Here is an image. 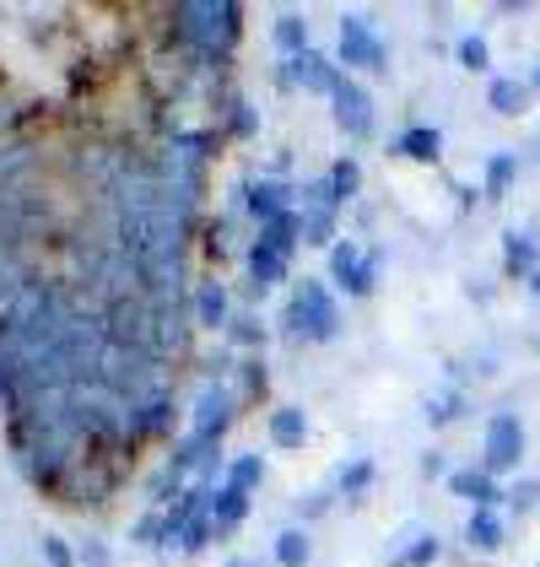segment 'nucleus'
<instances>
[{
  "mask_svg": "<svg viewBox=\"0 0 540 567\" xmlns=\"http://www.w3.org/2000/svg\"><path fill=\"white\" fill-rule=\"evenodd\" d=\"M168 22H174V39L200 65H222L232 44H238V33H243V6H232V0H179L168 11Z\"/></svg>",
  "mask_w": 540,
  "mask_h": 567,
  "instance_id": "nucleus-1",
  "label": "nucleus"
},
{
  "mask_svg": "<svg viewBox=\"0 0 540 567\" xmlns=\"http://www.w3.org/2000/svg\"><path fill=\"white\" fill-rule=\"evenodd\" d=\"M131 411L135 405L114 384H97V379L76 384V422L92 437V449H103V454H131L135 449Z\"/></svg>",
  "mask_w": 540,
  "mask_h": 567,
  "instance_id": "nucleus-2",
  "label": "nucleus"
},
{
  "mask_svg": "<svg viewBox=\"0 0 540 567\" xmlns=\"http://www.w3.org/2000/svg\"><path fill=\"white\" fill-rule=\"evenodd\" d=\"M281 336H287V341H314V347L341 336V308H335L324 281H309V276H303V287L292 292V303L281 308Z\"/></svg>",
  "mask_w": 540,
  "mask_h": 567,
  "instance_id": "nucleus-3",
  "label": "nucleus"
},
{
  "mask_svg": "<svg viewBox=\"0 0 540 567\" xmlns=\"http://www.w3.org/2000/svg\"><path fill=\"white\" fill-rule=\"evenodd\" d=\"M114 492H120V465H114V454H103V449H92L87 460L65 476V486H60V497H65L71 508H103Z\"/></svg>",
  "mask_w": 540,
  "mask_h": 567,
  "instance_id": "nucleus-4",
  "label": "nucleus"
},
{
  "mask_svg": "<svg viewBox=\"0 0 540 567\" xmlns=\"http://www.w3.org/2000/svg\"><path fill=\"white\" fill-rule=\"evenodd\" d=\"M378 249H357V238H335L330 249V281L346 292V298H373L378 287Z\"/></svg>",
  "mask_w": 540,
  "mask_h": 567,
  "instance_id": "nucleus-5",
  "label": "nucleus"
},
{
  "mask_svg": "<svg viewBox=\"0 0 540 567\" xmlns=\"http://www.w3.org/2000/svg\"><path fill=\"white\" fill-rule=\"evenodd\" d=\"M525 465V422L513 411H497L481 433V471L487 476H508Z\"/></svg>",
  "mask_w": 540,
  "mask_h": 567,
  "instance_id": "nucleus-6",
  "label": "nucleus"
},
{
  "mask_svg": "<svg viewBox=\"0 0 540 567\" xmlns=\"http://www.w3.org/2000/svg\"><path fill=\"white\" fill-rule=\"evenodd\" d=\"M195 308L184 303V298H168V303H152V357H163V362H174L189 351L195 341Z\"/></svg>",
  "mask_w": 540,
  "mask_h": 567,
  "instance_id": "nucleus-7",
  "label": "nucleus"
},
{
  "mask_svg": "<svg viewBox=\"0 0 540 567\" xmlns=\"http://www.w3.org/2000/svg\"><path fill=\"white\" fill-rule=\"evenodd\" d=\"M232 416H238L232 390L217 384V379H206L200 394H195V411H189V437H195V443H222V433L232 427Z\"/></svg>",
  "mask_w": 540,
  "mask_h": 567,
  "instance_id": "nucleus-8",
  "label": "nucleus"
},
{
  "mask_svg": "<svg viewBox=\"0 0 540 567\" xmlns=\"http://www.w3.org/2000/svg\"><path fill=\"white\" fill-rule=\"evenodd\" d=\"M103 330L114 347L131 351H152V298L135 292V298H120V303L103 308Z\"/></svg>",
  "mask_w": 540,
  "mask_h": 567,
  "instance_id": "nucleus-9",
  "label": "nucleus"
},
{
  "mask_svg": "<svg viewBox=\"0 0 540 567\" xmlns=\"http://www.w3.org/2000/svg\"><path fill=\"white\" fill-rule=\"evenodd\" d=\"M341 65H357V71H390V44L367 28V17H357V11L341 17Z\"/></svg>",
  "mask_w": 540,
  "mask_h": 567,
  "instance_id": "nucleus-10",
  "label": "nucleus"
},
{
  "mask_svg": "<svg viewBox=\"0 0 540 567\" xmlns=\"http://www.w3.org/2000/svg\"><path fill=\"white\" fill-rule=\"evenodd\" d=\"M330 103H335V125L352 135V141L373 135V97L362 92V82L341 76V82H335V92H330Z\"/></svg>",
  "mask_w": 540,
  "mask_h": 567,
  "instance_id": "nucleus-11",
  "label": "nucleus"
},
{
  "mask_svg": "<svg viewBox=\"0 0 540 567\" xmlns=\"http://www.w3.org/2000/svg\"><path fill=\"white\" fill-rule=\"evenodd\" d=\"M292 200H298V189L287 184V178H255V184H243V212L260 221H276L292 212Z\"/></svg>",
  "mask_w": 540,
  "mask_h": 567,
  "instance_id": "nucleus-12",
  "label": "nucleus"
},
{
  "mask_svg": "<svg viewBox=\"0 0 540 567\" xmlns=\"http://www.w3.org/2000/svg\"><path fill=\"white\" fill-rule=\"evenodd\" d=\"M502 270H508L513 281H536L540 276L536 233H519V227H508V233H502Z\"/></svg>",
  "mask_w": 540,
  "mask_h": 567,
  "instance_id": "nucleus-13",
  "label": "nucleus"
},
{
  "mask_svg": "<svg viewBox=\"0 0 540 567\" xmlns=\"http://www.w3.org/2000/svg\"><path fill=\"white\" fill-rule=\"evenodd\" d=\"M287 82L292 87H303V92H335V82H341V71L319 54V49H309V54H298V60H287Z\"/></svg>",
  "mask_w": 540,
  "mask_h": 567,
  "instance_id": "nucleus-14",
  "label": "nucleus"
},
{
  "mask_svg": "<svg viewBox=\"0 0 540 567\" xmlns=\"http://www.w3.org/2000/svg\"><path fill=\"white\" fill-rule=\"evenodd\" d=\"M131 433H135V449L174 433V394H157V400L135 405V411H131Z\"/></svg>",
  "mask_w": 540,
  "mask_h": 567,
  "instance_id": "nucleus-15",
  "label": "nucleus"
},
{
  "mask_svg": "<svg viewBox=\"0 0 540 567\" xmlns=\"http://www.w3.org/2000/svg\"><path fill=\"white\" fill-rule=\"evenodd\" d=\"M449 492L454 497H465L470 508H497V503H502L497 476H487L481 465H470V471H449Z\"/></svg>",
  "mask_w": 540,
  "mask_h": 567,
  "instance_id": "nucleus-16",
  "label": "nucleus"
},
{
  "mask_svg": "<svg viewBox=\"0 0 540 567\" xmlns=\"http://www.w3.org/2000/svg\"><path fill=\"white\" fill-rule=\"evenodd\" d=\"M189 308H195V324H200V330H227V324H232V308H227L222 281H200L195 298H189Z\"/></svg>",
  "mask_w": 540,
  "mask_h": 567,
  "instance_id": "nucleus-17",
  "label": "nucleus"
},
{
  "mask_svg": "<svg viewBox=\"0 0 540 567\" xmlns=\"http://www.w3.org/2000/svg\"><path fill=\"white\" fill-rule=\"evenodd\" d=\"M530 82H519V76H497L492 87H487V109L502 114V120H513V114H525L530 109Z\"/></svg>",
  "mask_w": 540,
  "mask_h": 567,
  "instance_id": "nucleus-18",
  "label": "nucleus"
},
{
  "mask_svg": "<svg viewBox=\"0 0 540 567\" xmlns=\"http://www.w3.org/2000/svg\"><path fill=\"white\" fill-rule=\"evenodd\" d=\"M303 437H309L303 405H276V411H270V443H276V449H303Z\"/></svg>",
  "mask_w": 540,
  "mask_h": 567,
  "instance_id": "nucleus-19",
  "label": "nucleus"
},
{
  "mask_svg": "<svg viewBox=\"0 0 540 567\" xmlns=\"http://www.w3.org/2000/svg\"><path fill=\"white\" fill-rule=\"evenodd\" d=\"M395 152H401V157H411V163H438L444 135L433 131V125H411V131L395 135Z\"/></svg>",
  "mask_w": 540,
  "mask_h": 567,
  "instance_id": "nucleus-20",
  "label": "nucleus"
},
{
  "mask_svg": "<svg viewBox=\"0 0 540 567\" xmlns=\"http://www.w3.org/2000/svg\"><path fill=\"white\" fill-rule=\"evenodd\" d=\"M502 519H497V508H470V519H465V540H470V551H497L502 546Z\"/></svg>",
  "mask_w": 540,
  "mask_h": 567,
  "instance_id": "nucleus-21",
  "label": "nucleus"
},
{
  "mask_svg": "<svg viewBox=\"0 0 540 567\" xmlns=\"http://www.w3.org/2000/svg\"><path fill=\"white\" fill-rule=\"evenodd\" d=\"M255 244H266V249H276V255H287V260H292V249L303 244V217H298V212H287V217L266 221Z\"/></svg>",
  "mask_w": 540,
  "mask_h": 567,
  "instance_id": "nucleus-22",
  "label": "nucleus"
},
{
  "mask_svg": "<svg viewBox=\"0 0 540 567\" xmlns=\"http://www.w3.org/2000/svg\"><path fill=\"white\" fill-rule=\"evenodd\" d=\"M206 514L217 519V529H232V524L249 514V492H238V486H227V481H222V486L206 497Z\"/></svg>",
  "mask_w": 540,
  "mask_h": 567,
  "instance_id": "nucleus-23",
  "label": "nucleus"
},
{
  "mask_svg": "<svg viewBox=\"0 0 540 567\" xmlns=\"http://www.w3.org/2000/svg\"><path fill=\"white\" fill-rule=\"evenodd\" d=\"M249 281H255L260 292L276 287V281H287V255H276L266 244H249Z\"/></svg>",
  "mask_w": 540,
  "mask_h": 567,
  "instance_id": "nucleus-24",
  "label": "nucleus"
},
{
  "mask_svg": "<svg viewBox=\"0 0 540 567\" xmlns=\"http://www.w3.org/2000/svg\"><path fill=\"white\" fill-rule=\"evenodd\" d=\"M270 33H276V49H281V54H287V60H298V54H309V22H303V17H298V11H287V17H276V28H270Z\"/></svg>",
  "mask_w": 540,
  "mask_h": 567,
  "instance_id": "nucleus-25",
  "label": "nucleus"
},
{
  "mask_svg": "<svg viewBox=\"0 0 540 567\" xmlns=\"http://www.w3.org/2000/svg\"><path fill=\"white\" fill-rule=\"evenodd\" d=\"M513 178H519V152H492V163H487V200H502Z\"/></svg>",
  "mask_w": 540,
  "mask_h": 567,
  "instance_id": "nucleus-26",
  "label": "nucleus"
},
{
  "mask_svg": "<svg viewBox=\"0 0 540 567\" xmlns=\"http://www.w3.org/2000/svg\"><path fill=\"white\" fill-rule=\"evenodd\" d=\"M309 557H314V546H309L303 529H281L276 535V563L281 567H309Z\"/></svg>",
  "mask_w": 540,
  "mask_h": 567,
  "instance_id": "nucleus-27",
  "label": "nucleus"
},
{
  "mask_svg": "<svg viewBox=\"0 0 540 567\" xmlns=\"http://www.w3.org/2000/svg\"><path fill=\"white\" fill-rule=\"evenodd\" d=\"M266 481V460L260 454H238L232 465H227V486H238V492H249V486H260Z\"/></svg>",
  "mask_w": 540,
  "mask_h": 567,
  "instance_id": "nucleus-28",
  "label": "nucleus"
},
{
  "mask_svg": "<svg viewBox=\"0 0 540 567\" xmlns=\"http://www.w3.org/2000/svg\"><path fill=\"white\" fill-rule=\"evenodd\" d=\"M459 416H465V394L459 390L433 394V400H427V422H433V427H449V422H459Z\"/></svg>",
  "mask_w": 540,
  "mask_h": 567,
  "instance_id": "nucleus-29",
  "label": "nucleus"
},
{
  "mask_svg": "<svg viewBox=\"0 0 540 567\" xmlns=\"http://www.w3.org/2000/svg\"><path fill=\"white\" fill-rule=\"evenodd\" d=\"M330 184H335V200L346 206V200H352V195L362 189V168H357V157H341V163L330 168Z\"/></svg>",
  "mask_w": 540,
  "mask_h": 567,
  "instance_id": "nucleus-30",
  "label": "nucleus"
},
{
  "mask_svg": "<svg viewBox=\"0 0 540 567\" xmlns=\"http://www.w3.org/2000/svg\"><path fill=\"white\" fill-rule=\"evenodd\" d=\"M438 535H416V546H405V551H395V567H433L438 563Z\"/></svg>",
  "mask_w": 540,
  "mask_h": 567,
  "instance_id": "nucleus-31",
  "label": "nucleus"
},
{
  "mask_svg": "<svg viewBox=\"0 0 540 567\" xmlns=\"http://www.w3.org/2000/svg\"><path fill=\"white\" fill-rule=\"evenodd\" d=\"M303 217V244H330L335 249V212H298Z\"/></svg>",
  "mask_w": 540,
  "mask_h": 567,
  "instance_id": "nucleus-32",
  "label": "nucleus"
},
{
  "mask_svg": "<svg viewBox=\"0 0 540 567\" xmlns=\"http://www.w3.org/2000/svg\"><path fill=\"white\" fill-rule=\"evenodd\" d=\"M454 54H459V65H465V71H487V65H492V49H487L481 33H465Z\"/></svg>",
  "mask_w": 540,
  "mask_h": 567,
  "instance_id": "nucleus-33",
  "label": "nucleus"
},
{
  "mask_svg": "<svg viewBox=\"0 0 540 567\" xmlns=\"http://www.w3.org/2000/svg\"><path fill=\"white\" fill-rule=\"evenodd\" d=\"M373 476H378V471H373V460H352V465L341 471V492H346V497H362V492L373 486Z\"/></svg>",
  "mask_w": 540,
  "mask_h": 567,
  "instance_id": "nucleus-34",
  "label": "nucleus"
},
{
  "mask_svg": "<svg viewBox=\"0 0 540 567\" xmlns=\"http://www.w3.org/2000/svg\"><path fill=\"white\" fill-rule=\"evenodd\" d=\"M227 336H232L238 347H260V341H266V324H260L255 313H232V324H227Z\"/></svg>",
  "mask_w": 540,
  "mask_h": 567,
  "instance_id": "nucleus-35",
  "label": "nucleus"
},
{
  "mask_svg": "<svg viewBox=\"0 0 540 567\" xmlns=\"http://www.w3.org/2000/svg\"><path fill=\"white\" fill-rule=\"evenodd\" d=\"M211 535H222V529H217V519H211V514H200V519L189 524V535H184L179 546L195 557V551H206V546H211Z\"/></svg>",
  "mask_w": 540,
  "mask_h": 567,
  "instance_id": "nucleus-36",
  "label": "nucleus"
},
{
  "mask_svg": "<svg viewBox=\"0 0 540 567\" xmlns=\"http://www.w3.org/2000/svg\"><path fill=\"white\" fill-rule=\"evenodd\" d=\"M174 146H184V152H195L200 163L217 152V131H174Z\"/></svg>",
  "mask_w": 540,
  "mask_h": 567,
  "instance_id": "nucleus-37",
  "label": "nucleus"
},
{
  "mask_svg": "<svg viewBox=\"0 0 540 567\" xmlns=\"http://www.w3.org/2000/svg\"><path fill=\"white\" fill-rule=\"evenodd\" d=\"M255 125H260L255 109H249L243 97H232V103H227V135H255Z\"/></svg>",
  "mask_w": 540,
  "mask_h": 567,
  "instance_id": "nucleus-38",
  "label": "nucleus"
},
{
  "mask_svg": "<svg viewBox=\"0 0 540 567\" xmlns=\"http://www.w3.org/2000/svg\"><path fill=\"white\" fill-rule=\"evenodd\" d=\"M502 497H508V503H513L519 514H530V508H536V503H540V476H530V481H513V486H508Z\"/></svg>",
  "mask_w": 540,
  "mask_h": 567,
  "instance_id": "nucleus-39",
  "label": "nucleus"
},
{
  "mask_svg": "<svg viewBox=\"0 0 540 567\" xmlns=\"http://www.w3.org/2000/svg\"><path fill=\"white\" fill-rule=\"evenodd\" d=\"M131 540H135V546H163V514H146V519H135Z\"/></svg>",
  "mask_w": 540,
  "mask_h": 567,
  "instance_id": "nucleus-40",
  "label": "nucleus"
},
{
  "mask_svg": "<svg viewBox=\"0 0 540 567\" xmlns=\"http://www.w3.org/2000/svg\"><path fill=\"white\" fill-rule=\"evenodd\" d=\"M44 563H49V567H76L82 557H76V551H71V546H65L60 535H44Z\"/></svg>",
  "mask_w": 540,
  "mask_h": 567,
  "instance_id": "nucleus-41",
  "label": "nucleus"
},
{
  "mask_svg": "<svg viewBox=\"0 0 540 567\" xmlns=\"http://www.w3.org/2000/svg\"><path fill=\"white\" fill-rule=\"evenodd\" d=\"M243 390L249 394L266 390V362H260V357H249V362H243Z\"/></svg>",
  "mask_w": 540,
  "mask_h": 567,
  "instance_id": "nucleus-42",
  "label": "nucleus"
},
{
  "mask_svg": "<svg viewBox=\"0 0 540 567\" xmlns=\"http://www.w3.org/2000/svg\"><path fill=\"white\" fill-rule=\"evenodd\" d=\"M114 557H108V546H97V540H87L82 546V567H108Z\"/></svg>",
  "mask_w": 540,
  "mask_h": 567,
  "instance_id": "nucleus-43",
  "label": "nucleus"
},
{
  "mask_svg": "<svg viewBox=\"0 0 540 567\" xmlns=\"http://www.w3.org/2000/svg\"><path fill=\"white\" fill-rule=\"evenodd\" d=\"M444 471H449V465H444V454H438V449H433V454H422V476H427V481L444 476Z\"/></svg>",
  "mask_w": 540,
  "mask_h": 567,
  "instance_id": "nucleus-44",
  "label": "nucleus"
},
{
  "mask_svg": "<svg viewBox=\"0 0 540 567\" xmlns=\"http://www.w3.org/2000/svg\"><path fill=\"white\" fill-rule=\"evenodd\" d=\"M324 508H330V497H309V503H298V514H303V519H319Z\"/></svg>",
  "mask_w": 540,
  "mask_h": 567,
  "instance_id": "nucleus-45",
  "label": "nucleus"
},
{
  "mask_svg": "<svg viewBox=\"0 0 540 567\" xmlns=\"http://www.w3.org/2000/svg\"><path fill=\"white\" fill-rule=\"evenodd\" d=\"M11 125H17V109H11V103L0 97V131H11Z\"/></svg>",
  "mask_w": 540,
  "mask_h": 567,
  "instance_id": "nucleus-46",
  "label": "nucleus"
},
{
  "mask_svg": "<svg viewBox=\"0 0 540 567\" xmlns=\"http://www.w3.org/2000/svg\"><path fill=\"white\" fill-rule=\"evenodd\" d=\"M227 567H260V563H255V557H232Z\"/></svg>",
  "mask_w": 540,
  "mask_h": 567,
  "instance_id": "nucleus-47",
  "label": "nucleus"
},
{
  "mask_svg": "<svg viewBox=\"0 0 540 567\" xmlns=\"http://www.w3.org/2000/svg\"><path fill=\"white\" fill-rule=\"evenodd\" d=\"M530 87H536V92H540V65H536V82H530Z\"/></svg>",
  "mask_w": 540,
  "mask_h": 567,
  "instance_id": "nucleus-48",
  "label": "nucleus"
},
{
  "mask_svg": "<svg viewBox=\"0 0 540 567\" xmlns=\"http://www.w3.org/2000/svg\"><path fill=\"white\" fill-rule=\"evenodd\" d=\"M530 287H536V298H540V276H536V281H530Z\"/></svg>",
  "mask_w": 540,
  "mask_h": 567,
  "instance_id": "nucleus-49",
  "label": "nucleus"
}]
</instances>
